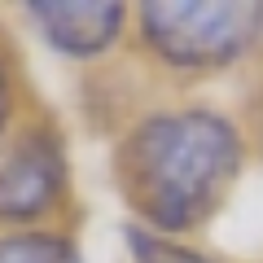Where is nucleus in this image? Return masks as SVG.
<instances>
[{
  "mask_svg": "<svg viewBox=\"0 0 263 263\" xmlns=\"http://www.w3.org/2000/svg\"><path fill=\"white\" fill-rule=\"evenodd\" d=\"M241 167V141L215 114H162L127 136L119 176L154 228H193L215 211Z\"/></svg>",
  "mask_w": 263,
  "mask_h": 263,
  "instance_id": "1",
  "label": "nucleus"
},
{
  "mask_svg": "<svg viewBox=\"0 0 263 263\" xmlns=\"http://www.w3.org/2000/svg\"><path fill=\"white\" fill-rule=\"evenodd\" d=\"M149 44L176 66H224L263 35V5H145Z\"/></svg>",
  "mask_w": 263,
  "mask_h": 263,
  "instance_id": "2",
  "label": "nucleus"
},
{
  "mask_svg": "<svg viewBox=\"0 0 263 263\" xmlns=\"http://www.w3.org/2000/svg\"><path fill=\"white\" fill-rule=\"evenodd\" d=\"M66 162L53 136L31 132L27 141L0 162V219H35L62 197Z\"/></svg>",
  "mask_w": 263,
  "mask_h": 263,
  "instance_id": "3",
  "label": "nucleus"
},
{
  "mask_svg": "<svg viewBox=\"0 0 263 263\" xmlns=\"http://www.w3.org/2000/svg\"><path fill=\"white\" fill-rule=\"evenodd\" d=\"M31 18L40 22L48 44L70 57L105 53L123 27V9L105 5V0H97V5H31Z\"/></svg>",
  "mask_w": 263,
  "mask_h": 263,
  "instance_id": "4",
  "label": "nucleus"
},
{
  "mask_svg": "<svg viewBox=\"0 0 263 263\" xmlns=\"http://www.w3.org/2000/svg\"><path fill=\"white\" fill-rule=\"evenodd\" d=\"M0 263H79V254L62 237L18 233V237H0Z\"/></svg>",
  "mask_w": 263,
  "mask_h": 263,
  "instance_id": "5",
  "label": "nucleus"
},
{
  "mask_svg": "<svg viewBox=\"0 0 263 263\" xmlns=\"http://www.w3.org/2000/svg\"><path fill=\"white\" fill-rule=\"evenodd\" d=\"M127 241H132V254H136V263H206L202 254L180 250V246L162 241V237H154V233H136V228H132Z\"/></svg>",
  "mask_w": 263,
  "mask_h": 263,
  "instance_id": "6",
  "label": "nucleus"
},
{
  "mask_svg": "<svg viewBox=\"0 0 263 263\" xmlns=\"http://www.w3.org/2000/svg\"><path fill=\"white\" fill-rule=\"evenodd\" d=\"M5 114H9V79H5V66H0V127H5Z\"/></svg>",
  "mask_w": 263,
  "mask_h": 263,
  "instance_id": "7",
  "label": "nucleus"
}]
</instances>
